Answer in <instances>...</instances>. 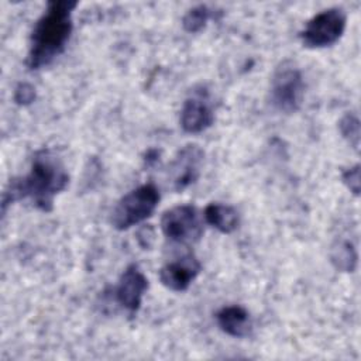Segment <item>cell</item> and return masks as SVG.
I'll return each mask as SVG.
<instances>
[{
  "mask_svg": "<svg viewBox=\"0 0 361 361\" xmlns=\"http://www.w3.org/2000/svg\"><path fill=\"white\" fill-rule=\"evenodd\" d=\"M69 183V175L61 158L49 148L37 151L31 161L30 172L23 178L10 180L3 195V212L7 204L30 199L42 212L54 209V199Z\"/></svg>",
  "mask_w": 361,
  "mask_h": 361,
  "instance_id": "1",
  "label": "cell"
},
{
  "mask_svg": "<svg viewBox=\"0 0 361 361\" xmlns=\"http://www.w3.org/2000/svg\"><path fill=\"white\" fill-rule=\"evenodd\" d=\"M76 1L54 0L47 3V8L37 20L30 38L27 66L32 71L48 66L61 55L71 38L73 23L72 11Z\"/></svg>",
  "mask_w": 361,
  "mask_h": 361,
  "instance_id": "2",
  "label": "cell"
},
{
  "mask_svg": "<svg viewBox=\"0 0 361 361\" xmlns=\"http://www.w3.org/2000/svg\"><path fill=\"white\" fill-rule=\"evenodd\" d=\"M159 197L158 189L151 183L133 189L114 206L110 217L111 226L118 231H124L147 220L155 212Z\"/></svg>",
  "mask_w": 361,
  "mask_h": 361,
  "instance_id": "3",
  "label": "cell"
},
{
  "mask_svg": "<svg viewBox=\"0 0 361 361\" xmlns=\"http://www.w3.org/2000/svg\"><path fill=\"white\" fill-rule=\"evenodd\" d=\"M305 96L302 72L289 63H282L272 75L269 100L275 110L290 114L299 110Z\"/></svg>",
  "mask_w": 361,
  "mask_h": 361,
  "instance_id": "4",
  "label": "cell"
},
{
  "mask_svg": "<svg viewBox=\"0 0 361 361\" xmlns=\"http://www.w3.org/2000/svg\"><path fill=\"white\" fill-rule=\"evenodd\" d=\"M347 16L343 8L330 7L313 16L300 31V41L306 48H326L336 44L344 34Z\"/></svg>",
  "mask_w": 361,
  "mask_h": 361,
  "instance_id": "5",
  "label": "cell"
},
{
  "mask_svg": "<svg viewBox=\"0 0 361 361\" xmlns=\"http://www.w3.org/2000/svg\"><path fill=\"white\" fill-rule=\"evenodd\" d=\"M161 230L172 243H195L203 235V217L192 204L173 206L164 212L161 217Z\"/></svg>",
  "mask_w": 361,
  "mask_h": 361,
  "instance_id": "6",
  "label": "cell"
},
{
  "mask_svg": "<svg viewBox=\"0 0 361 361\" xmlns=\"http://www.w3.org/2000/svg\"><path fill=\"white\" fill-rule=\"evenodd\" d=\"M203 159L204 152L197 144H186L178 151L168 173L175 192H183L199 179Z\"/></svg>",
  "mask_w": 361,
  "mask_h": 361,
  "instance_id": "7",
  "label": "cell"
},
{
  "mask_svg": "<svg viewBox=\"0 0 361 361\" xmlns=\"http://www.w3.org/2000/svg\"><path fill=\"white\" fill-rule=\"evenodd\" d=\"M180 127L189 134L207 130L214 121V113L204 89L193 90L183 102L180 110Z\"/></svg>",
  "mask_w": 361,
  "mask_h": 361,
  "instance_id": "8",
  "label": "cell"
},
{
  "mask_svg": "<svg viewBox=\"0 0 361 361\" xmlns=\"http://www.w3.org/2000/svg\"><path fill=\"white\" fill-rule=\"evenodd\" d=\"M202 265L195 254L188 252L180 258L165 264L159 271L161 283L173 292L186 290L200 274Z\"/></svg>",
  "mask_w": 361,
  "mask_h": 361,
  "instance_id": "9",
  "label": "cell"
},
{
  "mask_svg": "<svg viewBox=\"0 0 361 361\" xmlns=\"http://www.w3.org/2000/svg\"><path fill=\"white\" fill-rule=\"evenodd\" d=\"M148 289V279L138 269L137 265H128L121 274L118 283L114 289V296L117 303L128 310L130 313H135L142 302V296Z\"/></svg>",
  "mask_w": 361,
  "mask_h": 361,
  "instance_id": "10",
  "label": "cell"
},
{
  "mask_svg": "<svg viewBox=\"0 0 361 361\" xmlns=\"http://www.w3.org/2000/svg\"><path fill=\"white\" fill-rule=\"evenodd\" d=\"M216 320L221 331L237 338L247 337L252 329L250 313L240 305L221 307L216 314Z\"/></svg>",
  "mask_w": 361,
  "mask_h": 361,
  "instance_id": "11",
  "label": "cell"
},
{
  "mask_svg": "<svg viewBox=\"0 0 361 361\" xmlns=\"http://www.w3.org/2000/svg\"><path fill=\"white\" fill-rule=\"evenodd\" d=\"M203 217L207 224H210L223 234L233 233L240 224L238 212L233 206L223 203L207 204L204 207Z\"/></svg>",
  "mask_w": 361,
  "mask_h": 361,
  "instance_id": "12",
  "label": "cell"
},
{
  "mask_svg": "<svg viewBox=\"0 0 361 361\" xmlns=\"http://www.w3.org/2000/svg\"><path fill=\"white\" fill-rule=\"evenodd\" d=\"M333 265L341 272H353L357 267V250L350 241H338L333 245L330 252Z\"/></svg>",
  "mask_w": 361,
  "mask_h": 361,
  "instance_id": "13",
  "label": "cell"
},
{
  "mask_svg": "<svg viewBox=\"0 0 361 361\" xmlns=\"http://www.w3.org/2000/svg\"><path fill=\"white\" fill-rule=\"evenodd\" d=\"M210 17H212L210 8L207 6H204V4H199V6L192 7L183 16L182 25H183L185 31L195 34V32L202 31L206 27V24H207Z\"/></svg>",
  "mask_w": 361,
  "mask_h": 361,
  "instance_id": "14",
  "label": "cell"
},
{
  "mask_svg": "<svg viewBox=\"0 0 361 361\" xmlns=\"http://www.w3.org/2000/svg\"><path fill=\"white\" fill-rule=\"evenodd\" d=\"M338 130L343 138L354 148L358 149L360 147V118L354 113H347L338 121Z\"/></svg>",
  "mask_w": 361,
  "mask_h": 361,
  "instance_id": "15",
  "label": "cell"
},
{
  "mask_svg": "<svg viewBox=\"0 0 361 361\" xmlns=\"http://www.w3.org/2000/svg\"><path fill=\"white\" fill-rule=\"evenodd\" d=\"M35 100V87L27 82L17 85L14 90V102L18 106H28Z\"/></svg>",
  "mask_w": 361,
  "mask_h": 361,
  "instance_id": "16",
  "label": "cell"
},
{
  "mask_svg": "<svg viewBox=\"0 0 361 361\" xmlns=\"http://www.w3.org/2000/svg\"><path fill=\"white\" fill-rule=\"evenodd\" d=\"M343 183L348 188V190L351 193H354L355 196L360 195V188H361V182H360V165H354L353 168H348L343 172L341 175Z\"/></svg>",
  "mask_w": 361,
  "mask_h": 361,
  "instance_id": "17",
  "label": "cell"
}]
</instances>
